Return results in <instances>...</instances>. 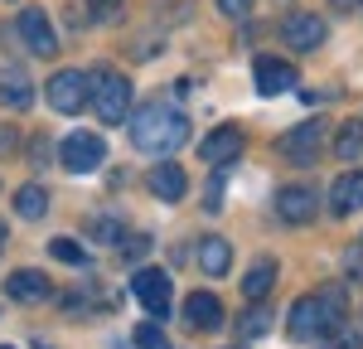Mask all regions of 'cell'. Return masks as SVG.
Instances as JSON below:
<instances>
[{"label": "cell", "mask_w": 363, "mask_h": 349, "mask_svg": "<svg viewBox=\"0 0 363 349\" xmlns=\"http://www.w3.org/2000/svg\"><path fill=\"white\" fill-rule=\"evenodd\" d=\"M281 39H286L296 54H310V49H320V44H325V20H320V15H310V10H296V15H286Z\"/></svg>", "instance_id": "obj_9"}, {"label": "cell", "mask_w": 363, "mask_h": 349, "mask_svg": "<svg viewBox=\"0 0 363 349\" xmlns=\"http://www.w3.org/2000/svg\"><path fill=\"white\" fill-rule=\"evenodd\" d=\"M5 238H10V228H5V223H0V253H5Z\"/></svg>", "instance_id": "obj_31"}, {"label": "cell", "mask_w": 363, "mask_h": 349, "mask_svg": "<svg viewBox=\"0 0 363 349\" xmlns=\"http://www.w3.org/2000/svg\"><path fill=\"white\" fill-rule=\"evenodd\" d=\"M218 10H223L228 20H247V15H252V0H218Z\"/></svg>", "instance_id": "obj_27"}, {"label": "cell", "mask_w": 363, "mask_h": 349, "mask_svg": "<svg viewBox=\"0 0 363 349\" xmlns=\"http://www.w3.org/2000/svg\"><path fill=\"white\" fill-rule=\"evenodd\" d=\"M199 267H203L208 277H223L228 267H233V243H228V238H203V243H199Z\"/></svg>", "instance_id": "obj_17"}, {"label": "cell", "mask_w": 363, "mask_h": 349, "mask_svg": "<svg viewBox=\"0 0 363 349\" xmlns=\"http://www.w3.org/2000/svg\"><path fill=\"white\" fill-rule=\"evenodd\" d=\"M320 349H363V340L349 330V325H344V330H335V335H325V340H320Z\"/></svg>", "instance_id": "obj_25"}, {"label": "cell", "mask_w": 363, "mask_h": 349, "mask_svg": "<svg viewBox=\"0 0 363 349\" xmlns=\"http://www.w3.org/2000/svg\"><path fill=\"white\" fill-rule=\"evenodd\" d=\"M58 160H63V170L87 174L107 160V145H102V136H92V131H73V136H63V145H58Z\"/></svg>", "instance_id": "obj_6"}, {"label": "cell", "mask_w": 363, "mask_h": 349, "mask_svg": "<svg viewBox=\"0 0 363 349\" xmlns=\"http://www.w3.org/2000/svg\"><path fill=\"white\" fill-rule=\"evenodd\" d=\"M15 214H20V218H44V214H49V189H39V184L15 189Z\"/></svg>", "instance_id": "obj_20"}, {"label": "cell", "mask_w": 363, "mask_h": 349, "mask_svg": "<svg viewBox=\"0 0 363 349\" xmlns=\"http://www.w3.org/2000/svg\"><path fill=\"white\" fill-rule=\"evenodd\" d=\"M150 189H155V199H184L189 194V174H184V165H174V160H160L155 170H150Z\"/></svg>", "instance_id": "obj_14"}, {"label": "cell", "mask_w": 363, "mask_h": 349, "mask_svg": "<svg viewBox=\"0 0 363 349\" xmlns=\"http://www.w3.org/2000/svg\"><path fill=\"white\" fill-rule=\"evenodd\" d=\"M5 296L20 301V306H39V301L54 296V282H49L44 272H34V267H20V272L5 277Z\"/></svg>", "instance_id": "obj_11"}, {"label": "cell", "mask_w": 363, "mask_h": 349, "mask_svg": "<svg viewBox=\"0 0 363 349\" xmlns=\"http://www.w3.org/2000/svg\"><path fill=\"white\" fill-rule=\"evenodd\" d=\"M315 209H320V199H315V189H306V184H286L277 194V214L286 223H310Z\"/></svg>", "instance_id": "obj_13"}, {"label": "cell", "mask_w": 363, "mask_h": 349, "mask_svg": "<svg viewBox=\"0 0 363 349\" xmlns=\"http://www.w3.org/2000/svg\"><path fill=\"white\" fill-rule=\"evenodd\" d=\"M335 150L344 155V160H354V155H363V126H339V141H335Z\"/></svg>", "instance_id": "obj_23"}, {"label": "cell", "mask_w": 363, "mask_h": 349, "mask_svg": "<svg viewBox=\"0 0 363 349\" xmlns=\"http://www.w3.org/2000/svg\"><path fill=\"white\" fill-rule=\"evenodd\" d=\"M136 349H169V335L150 320V325H136Z\"/></svg>", "instance_id": "obj_24"}, {"label": "cell", "mask_w": 363, "mask_h": 349, "mask_svg": "<svg viewBox=\"0 0 363 349\" xmlns=\"http://www.w3.org/2000/svg\"><path fill=\"white\" fill-rule=\"evenodd\" d=\"M49 253H54L58 262H68V267H83V262H87V248L78 243V238H54Z\"/></svg>", "instance_id": "obj_22"}, {"label": "cell", "mask_w": 363, "mask_h": 349, "mask_svg": "<svg viewBox=\"0 0 363 349\" xmlns=\"http://www.w3.org/2000/svg\"><path fill=\"white\" fill-rule=\"evenodd\" d=\"M339 10H363V0H335Z\"/></svg>", "instance_id": "obj_30"}, {"label": "cell", "mask_w": 363, "mask_h": 349, "mask_svg": "<svg viewBox=\"0 0 363 349\" xmlns=\"http://www.w3.org/2000/svg\"><path fill=\"white\" fill-rule=\"evenodd\" d=\"M44 97H49L54 112L78 116L83 107H92V73H83V68H63V73H54V78L44 83Z\"/></svg>", "instance_id": "obj_4"}, {"label": "cell", "mask_w": 363, "mask_h": 349, "mask_svg": "<svg viewBox=\"0 0 363 349\" xmlns=\"http://www.w3.org/2000/svg\"><path fill=\"white\" fill-rule=\"evenodd\" d=\"M15 29H20V39L29 44V54H39V58L58 54V34H54V25H49L44 10H20V15H15Z\"/></svg>", "instance_id": "obj_7"}, {"label": "cell", "mask_w": 363, "mask_h": 349, "mask_svg": "<svg viewBox=\"0 0 363 349\" xmlns=\"http://www.w3.org/2000/svg\"><path fill=\"white\" fill-rule=\"evenodd\" d=\"M325 121H306V126H291L286 136L277 141V150L286 155V160H315L320 155V145H325Z\"/></svg>", "instance_id": "obj_10"}, {"label": "cell", "mask_w": 363, "mask_h": 349, "mask_svg": "<svg viewBox=\"0 0 363 349\" xmlns=\"http://www.w3.org/2000/svg\"><path fill=\"white\" fill-rule=\"evenodd\" d=\"M184 320H189L194 330H218V325H223V301H218L213 291H194V296L184 301Z\"/></svg>", "instance_id": "obj_15"}, {"label": "cell", "mask_w": 363, "mask_h": 349, "mask_svg": "<svg viewBox=\"0 0 363 349\" xmlns=\"http://www.w3.org/2000/svg\"><path fill=\"white\" fill-rule=\"evenodd\" d=\"M92 112L102 126H116L131 116V78L126 73H92Z\"/></svg>", "instance_id": "obj_3"}, {"label": "cell", "mask_w": 363, "mask_h": 349, "mask_svg": "<svg viewBox=\"0 0 363 349\" xmlns=\"http://www.w3.org/2000/svg\"><path fill=\"white\" fill-rule=\"evenodd\" d=\"M252 78H257V92H262V97H281V92H291V87L301 83L296 63H286V58H267V54L257 58Z\"/></svg>", "instance_id": "obj_8"}, {"label": "cell", "mask_w": 363, "mask_h": 349, "mask_svg": "<svg viewBox=\"0 0 363 349\" xmlns=\"http://www.w3.org/2000/svg\"><path fill=\"white\" fill-rule=\"evenodd\" d=\"M0 349H15V345H0Z\"/></svg>", "instance_id": "obj_32"}, {"label": "cell", "mask_w": 363, "mask_h": 349, "mask_svg": "<svg viewBox=\"0 0 363 349\" xmlns=\"http://www.w3.org/2000/svg\"><path fill=\"white\" fill-rule=\"evenodd\" d=\"M238 330H242L247 340H257V335H267V330H272V311H267L262 301H252V311H247L242 320H238Z\"/></svg>", "instance_id": "obj_21"}, {"label": "cell", "mask_w": 363, "mask_h": 349, "mask_svg": "<svg viewBox=\"0 0 363 349\" xmlns=\"http://www.w3.org/2000/svg\"><path fill=\"white\" fill-rule=\"evenodd\" d=\"M344 325H349V296H344L339 287L301 296V301L291 306V316H286V330H291L296 345H320L325 335H335V330H344Z\"/></svg>", "instance_id": "obj_1"}, {"label": "cell", "mask_w": 363, "mask_h": 349, "mask_svg": "<svg viewBox=\"0 0 363 349\" xmlns=\"http://www.w3.org/2000/svg\"><path fill=\"white\" fill-rule=\"evenodd\" d=\"M121 253H126V257H140V253H145V238H126V248H121Z\"/></svg>", "instance_id": "obj_29"}, {"label": "cell", "mask_w": 363, "mask_h": 349, "mask_svg": "<svg viewBox=\"0 0 363 349\" xmlns=\"http://www.w3.org/2000/svg\"><path fill=\"white\" fill-rule=\"evenodd\" d=\"M0 97H5L15 112H25L29 102H34V87H29V78L20 68H0Z\"/></svg>", "instance_id": "obj_18"}, {"label": "cell", "mask_w": 363, "mask_h": 349, "mask_svg": "<svg viewBox=\"0 0 363 349\" xmlns=\"http://www.w3.org/2000/svg\"><path fill=\"white\" fill-rule=\"evenodd\" d=\"M238 155H242V131L238 126H218V131H208L199 141V160L203 165H233Z\"/></svg>", "instance_id": "obj_12"}, {"label": "cell", "mask_w": 363, "mask_h": 349, "mask_svg": "<svg viewBox=\"0 0 363 349\" xmlns=\"http://www.w3.org/2000/svg\"><path fill=\"white\" fill-rule=\"evenodd\" d=\"M330 209H335L339 218L359 214V209H363V170L339 174V179H335V189H330Z\"/></svg>", "instance_id": "obj_16"}, {"label": "cell", "mask_w": 363, "mask_h": 349, "mask_svg": "<svg viewBox=\"0 0 363 349\" xmlns=\"http://www.w3.org/2000/svg\"><path fill=\"white\" fill-rule=\"evenodd\" d=\"M15 141H20V136H15V126H10V121H0V155H5V150H15Z\"/></svg>", "instance_id": "obj_28"}, {"label": "cell", "mask_w": 363, "mask_h": 349, "mask_svg": "<svg viewBox=\"0 0 363 349\" xmlns=\"http://www.w3.org/2000/svg\"><path fill=\"white\" fill-rule=\"evenodd\" d=\"M272 287H277V262L262 257L247 277H242V296H247V301H267V296H272Z\"/></svg>", "instance_id": "obj_19"}, {"label": "cell", "mask_w": 363, "mask_h": 349, "mask_svg": "<svg viewBox=\"0 0 363 349\" xmlns=\"http://www.w3.org/2000/svg\"><path fill=\"white\" fill-rule=\"evenodd\" d=\"M87 10H92V20H116L121 15V0H87Z\"/></svg>", "instance_id": "obj_26"}, {"label": "cell", "mask_w": 363, "mask_h": 349, "mask_svg": "<svg viewBox=\"0 0 363 349\" xmlns=\"http://www.w3.org/2000/svg\"><path fill=\"white\" fill-rule=\"evenodd\" d=\"M184 141H189V121H184V112H174L169 102H145L131 116V145L145 150V155H169Z\"/></svg>", "instance_id": "obj_2"}, {"label": "cell", "mask_w": 363, "mask_h": 349, "mask_svg": "<svg viewBox=\"0 0 363 349\" xmlns=\"http://www.w3.org/2000/svg\"><path fill=\"white\" fill-rule=\"evenodd\" d=\"M131 296H136L155 320H165L169 316V301H174V291H169V272H160V267H140L136 277H131Z\"/></svg>", "instance_id": "obj_5"}]
</instances>
